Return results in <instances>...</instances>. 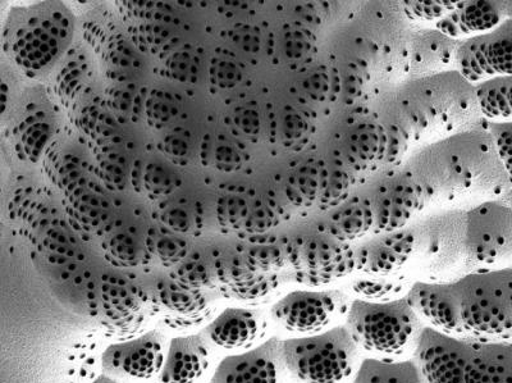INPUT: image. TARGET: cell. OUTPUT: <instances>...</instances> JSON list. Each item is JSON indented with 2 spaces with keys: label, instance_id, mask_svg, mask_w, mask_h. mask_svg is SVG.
Instances as JSON below:
<instances>
[{
  "label": "cell",
  "instance_id": "31",
  "mask_svg": "<svg viewBox=\"0 0 512 383\" xmlns=\"http://www.w3.org/2000/svg\"><path fill=\"white\" fill-rule=\"evenodd\" d=\"M200 59L192 48L176 52L166 62V76L182 82H194L198 75Z\"/></svg>",
  "mask_w": 512,
  "mask_h": 383
},
{
  "label": "cell",
  "instance_id": "33",
  "mask_svg": "<svg viewBox=\"0 0 512 383\" xmlns=\"http://www.w3.org/2000/svg\"><path fill=\"white\" fill-rule=\"evenodd\" d=\"M159 211L162 213L160 214V220L166 222L169 227L178 231H189L192 226V221L200 220L196 209H192L191 205L182 203L163 205Z\"/></svg>",
  "mask_w": 512,
  "mask_h": 383
},
{
  "label": "cell",
  "instance_id": "8",
  "mask_svg": "<svg viewBox=\"0 0 512 383\" xmlns=\"http://www.w3.org/2000/svg\"><path fill=\"white\" fill-rule=\"evenodd\" d=\"M285 239L286 269L292 280L306 286H323L351 275L354 271V248L336 239L320 226L315 232Z\"/></svg>",
  "mask_w": 512,
  "mask_h": 383
},
{
  "label": "cell",
  "instance_id": "7",
  "mask_svg": "<svg viewBox=\"0 0 512 383\" xmlns=\"http://www.w3.org/2000/svg\"><path fill=\"white\" fill-rule=\"evenodd\" d=\"M58 115L43 86L27 82L0 134L15 166H27L43 159L45 150L58 135Z\"/></svg>",
  "mask_w": 512,
  "mask_h": 383
},
{
  "label": "cell",
  "instance_id": "24",
  "mask_svg": "<svg viewBox=\"0 0 512 383\" xmlns=\"http://www.w3.org/2000/svg\"><path fill=\"white\" fill-rule=\"evenodd\" d=\"M500 20V11L493 3H457V6L441 18L437 25L443 33L456 38L492 29Z\"/></svg>",
  "mask_w": 512,
  "mask_h": 383
},
{
  "label": "cell",
  "instance_id": "26",
  "mask_svg": "<svg viewBox=\"0 0 512 383\" xmlns=\"http://www.w3.org/2000/svg\"><path fill=\"white\" fill-rule=\"evenodd\" d=\"M354 383H424L414 360L365 359Z\"/></svg>",
  "mask_w": 512,
  "mask_h": 383
},
{
  "label": "cell",
  "instance_id": "34",
  "mask_svg": "<svg viewBox=\"0 0 512 383\" xmlns=\"http://www.w3.org/2000/svg\"><path fill=\"white\" fill-rule=\"evenodd\" d=\"M457 6L454 2H406V13L416 20L443 18Z\"/></svg>",
  "mask_w": 512,
  "mask_h": 383
},
{
  "label": "cell",
  "instance_id": "40",
  "mask_svg": "<svg viewBox=\"0 0 512 383\" xmlns=\"http://www.w3.org/2000/svg\"><path fill=\"white\" fill-rule=\"evenodd\" d=\"M93 383H121V382L114 380V378H111L108 376H102V377L96 378V380Z\"/></svg>",
  "mask_w": 512,
  "mask_h": 383
},
{
  "label": "cell",
  "instance_id": "29",
  "mask_svg": "<svg viewBox=\"0 0 512 383\" xmlns=\"http://www.w3.org/2000/svg\"><path fill=\"white\" fill-rule=\"evenodd\" d=\"M480 107L487 116L509 118L511 116V77H497L478 89Z\"/></svg>",
  "mask_w": 512,
  "mask_h": 383
},
{
  "label": "cell",
  "instance_id": "38",
  "mask_svg": "<svg viewBox=\"0 0 512 383\" xmlns=\"http://www.w3.org/2000/svg\"><path fill=\"white\" fill-rule=\"evenodd\" d=\"M497 152L498 157L501 158L502 164H504L506 171L510 172V161H511V131H502L500 138L497 139Z\"/></svg>",
  "mask_w": 512,
  "mask_h": 383
},
{
  "label": "cell",
  "instance_id": "2",
  "mask_svg": "<svg viewBox=\"0 0 512 383\" xmlns=\"http://www.w3.org/2000/svg\"><path fill=\"white\" fill-rule=\"evenodd\" d=\"M73 17L62 3H34L9 8L0 54L27 81L43 79L70 49Z\"/></svg>",
  "mask_w": 512,
  "mask_h": 383
},
{
  "label": "cell",
  "instance_id": "27",
  "mask_svg": "<svg viewBox=\"0 0 512 383\" xmlns=\"http://www.w3.org/2000/svg\"><path fill=\"white\" fill-rule=\"evenodd\" d=\"M107 107L122 121L137 122L145 112L146 88H137L134 84H120L105 91Z\"/></svg>",
  "mask_w": 512,
  "mask_h": 383
},
{
  "label": "cell",
  "instance_id": "20",
  "mask_svg": "<svg viewBox=\"0 0 512 383\" xmlns=\"http://www.w3.org/2000/svg\"><path fill=\"white\" fill-rule=\"evenodd\" d=\"M461 72L477 81L498 74L511 75V40L496 35L479 36L460 49Z\"/></svg>",
  "mask_w": 512,
  "mask_h": 383
},
{
  "label": "cell",
  "instance_id": "1",
  "mask_svg": "<svg viewBox=\"0 0 512 383\" xmlns=\"http://www.w3.org/2000/svg\"><path fill=\"white\" fill-rule=\"evenodd\" d=\"M511 269H479L447 284L415 282L406 299L443 335L477 343H511Z\"/></svg>",
  "mask_w": 512,
  "mask_h": 383
},
{
  "label": "cell",
  "instance_id": "14",
  "mask_svg": "<svg viewBox=\"0 0 512 383\" xmlns=\"http://www.w3.org/2000/svg\"><path fill=\"white\" fill-rule=\"evenodd\" d=\"M285 369L282 341L273 337L246 353L223 359L209 383H281Z\"/></svg>",
  "mask_w": 512,
  "mask_h": 383
},
{
  "label": "cell",
  "instance_id": "10",
  "mask_svg": "<svg viewBox=\"0 0 512 383\" xmlns=\"http://www.w3.org/2000/svg\"><path fill=\"white\" fill-rule=\"evenodd\" d=\"M349 307V296L342 291L299 290L274 304L272 317L294 334H314L346 316Z\"/></svg>",
  "mask_w": 512,
  "mask_h": 383
},
{
  "label": "cell",
  "instance_id": "30",
  "mask_svg": "<svg viewBox=\"0 0 512 383\" xmlns=\"http://www.w3.org/2000/svg\"><path fill=\"white\" fill-rule=\"evenodd\" d=\"M145 115L150 126L158 130L163 129L164 125L178 115L175 97L166 91H153L146 99Z\"/></svg>",
  "mask_w": 512,
  "mask_h": 383
},
{
  "label": "cell",
  "instance_id": "18",
  "mask_svg": "<svg viewBox=\"0 0 512 383\" xmlns=\"http://www.w3.org/2000/svg\"><path fill=\"white\" fill-rule=\"evenodd\" d=\"M212 360V348L207 336L177 337L168 345L167 357L160 369L163 383H195L205 375Z\"/></svg>",
  "mask_w": 512,
  "mask_h": 383
},
{
  "label": "cell",
  "instance_id": "4",
  "mask_svg": "<svg viewBox=\"0 0 512 383\" xmlns=\"http://www.w3.org/2000/svg\"><path fill=\"white\" fill-rule=\"evenodd\" d=\"M415 244L413 232L401 231L374 237L354 248V293L369 302H390L408 295L413 284L406 266Z\"/></svg>",
  "mask_w": 512,
  "mask_h": 383
},
{
  "label": "cell",
  "instance_id": "12",
  "mask_svg": "<svg viewBox=\"0 0 512 383\" xmlns=\"http://www.w3.org/2000/svg\"><path fill=\"white\" fill-rule=\"evenodd\" d=\"M168 340L162 332H148L139 339L111 345L102 358L105 376L114 380H150L159 375L167 357Z\"/></svg>",
  "mask_w": 512,
  "mask_h": 383
},
{
  "label": "cell",
  "instance_id": "5",
  "mask_svg": "<svg viewBox=\"0 0 512 383\" xmlns=\"http://www.w3.org/2000/svg\"><path fill=\"white\" fill-rule=\"evenodd\" d=\"M424 327L406 296L390 302L354 300L346 314V328L358 348L388 357L414 354Z\"/></svg>",
  "mask_w": 512,
  "mask_h": 383
},
{
  "label": "cell",
  "instance_id": "16",
  "mask_svg": "<svg viewBox=\"0 0 512 383\" xmlns=\"http://www.w3.org/2000/svg\"><path fill=\"white\" fill-rule=\"evenodd\" d=\"M338 139L341 145L335 157L351 172L372 171L386 157V127L377 121L364 118L352 123Z\"/></svg>",
  "mask_w": 512,
  "mask_h": 383
},
{
  "label": "cell",
  "instance_id": "3",
  "mask_svg": "<svg viewBox=\"0 0 512 383\" xmlns=\"http://www.w3.org/2000/svg\"><path fill=\"white\" fill-rule=\"evenodd\" d=\"M414 362L424 383H512L511 343L459 340L425 326Z\"/></svg>",
  "mask_w": 512,
  "mask_h": 383
},
{
  "label": "cell",
  "instance_id": "9",
  "mask_svg": "<svg viewBox=\"0 0 512 383\" xmlns=\"http://www.w3.org/2000/svg\"><path fill=\"white\" fill-rule=\"evenodd\" d=\"M355 176L337 157L310 158L288 173L286 194L296 207L327 209L344 203Z\"/></svg>",
  "mask_w": 512,
  "mask_h": 383
},
{
  "label": "cell",
  "instance_id": "37",
  "mask_svg": "<svg viewBox=\"0 0 512 383\" xmlns=\"http://www.w3.org/2000/svg\"><path fill=\"white\" fill-rule=\"evenodd\" d=\"M13 170V162L11 155H9L6 144L0 138V194L6 188L9 177Z\"/></svg>",
  "mask_w": 512,
  "mask_h": 383
},
{
  "label": "cell",
  "instance_id": "39",
  "mask_svg": "<svg viewBox=\"0 0 512 383\" xmlns=\"http://www.w3.org/2000/svg\"><path fill=\"white\" fill-rule=\"evenodd\" d=\"M9 3L0 2V33H2L4 21H6L7 13L9 11Z\"/></svg>",
  "mask_w": 512,
  "mask_h": 383
},
{
  "label": "cell",
  "instance_id": "19",
  "mask_svg": "<svg viewBox=\"0 0 512 383\" xmlns=\"http://www.w3.org/2000/svg\"><path fill=\"white\" fill-rule=\"evenodd\" d=\"M265 330L267 321L259 310L231 308L214 319L203 334L221 348L241 349L262 340Z\"/></svg>",
  "mask_w": 512,
  "mask_h": 383
},
{
  "label": "cell",
  "instance_id": "21",
  "mask_svg": "<svg viewBox=\"0 0 512 383\" xmlns=\"http://www.w3.org/2000/svg\"><path fill=\"white\" fill-rule=\"evenodd\" d=\"M85 36L105 66L111 67L114 79L126 80L125 72L137 67L134 50L127 43L122 31L109 17L94 18L85 25Z\"/></svg>",
  "mask_w": 512,
  "mask_h": 383
},
{
  "label": "cell",
  "instance_id": "25",
  "mask_svg": "<svg viewBox=\"0 0 512 383\" xmlns=\"http://www.w3.org/2000/svg\"><path fill=\"white\" fill-rule=\"evenodd\" d=\"M373 226L374 216L369 199L356 196L341 203L326 227L336 239L350 243L367 235Z\"/></svg>",
  "mask_w": 512,
  "mask_h": 383
},
{
  "label": "cell",
  "instance_id": "22",
  "mask_svg": "<svg viewBox=\"0 0 512 383\" xmlns=\"http://www.w3.org/2000/svg\"><path fill=\"white\" fill-rule=\"evenodd\" d=\"M50 74L53 94L64 107L71 108L89 90L95 74L94 61L88 50L76 44L67 50Z\"/></svg>",
  "mask_w": 512,
  "mask_h": 383
},
{
  "label": "cell",
  "instance_id": "32",
  "mask_svg": "<svg viewBox=\"0 0 512 383\" xmlns=\"http://www.w3.org/2000/svg\"><path fill=\"white\" fill-rule=\"evenodd\" d=\"M141 180L144 182V188L152 196H164L172 193L175 188V176L166 168L149 164L145 168Z\"/></svg>",
  "mask_w": 512,
  "mask_h": 383
},
{
  "label": "cell",
  "instance_id": "15",
  "mask_svg": "<svg viewBox=\"0 0 512 383\" xmlns=\"http://www.w3.org/2000/svg\"><path fill=\"white\" fill-rule=\"evenodd\" d=\"M89 141L73 132L64 131L62 138H54L45 150V171L59 190L70 191L89 180L91 167L89 161ZM43 157V158H44Z\"/></svg>",
  "mask_w": 512,
  "mask_h": 383
},
{
  "label": "cell",
  "instance_id": "6",
  "mask_svg": "<svg viewBox=\"0 0 512 383\" xmlns=\"http://www.w3.org/2000/svg\"><path fill=\"white\" fill-rule=\"evenodd\" d=\"M282 358L292 377L304 383H341L354 372L359 348L346 326L282 341Z\"/></svg>",
  "mask_w": 512,
  "mask_h": 383
},
{
  "label": "cell",
  "instance_id": "23",
  "mask_svg": "<svg viewBox=\"0 0 512 383\" xmlns=\"http://www.w3.org/2000/svg\"><path fill=\"white\" fill-rule=\"evenodd\" d=\"M64 207L76 229L96 231L109 220V202L90 180L67 191Z\"/></svg>",
  "mask_w": 512,
  "mask_h": 383
},
{
  "label": "cell",
  "instance_id": "35",
  "mask_svg": "<svg viewBox=\"0 0 512 383\" xmlns=\"http://www.w3.org/2000/svg\"><path fill=\"white\" fill-rule=\"evenodd\" d=\"M387 132V149L386 161L391 164H396L404 157L406 150H408L410 134L399 125H391L386 127Z\"/></svg>",
  "mask_w": 512,
  "mask_h": 383
},
{
  "label": "cell",
  "instance_id": "17",
  "mask_svg": "<svg viewBox=\"0 0 512 383\" xmlns=\"http://www.w3.org/2000/svg\"><path fill=\"white\" fill-rule=\"evenodd\" d=\"M131 12L125 13L128 34L143 52L157 54L175 38L180 25L175 13L164 3H125Z\"/></svg>",
  "mask_w": 512,
  "mask_h": 383
},
{
  "label": "cell",
  "instance_id": "11",
  "mask_svg": "<svg viewBox=\"0 0 512 383\" xmlns=\"http://www.w3.org/2000/svg\"><path fill=\"white\" fill-rule=\"evenodd\" d=\"M221 225L249 235H262L280 225L283 211L272 191L237 188L218 203Z\"/></svg>",
  "mask_w": 512,
  "mask_h": 383
},
{
  "label": "cell",
  "instance_id": "36",
  "mask_svg": "<svg viewBox=\"0 0 512 383\" xmlns=\"http://www.w3.org/2000/svg\"><path fill=\"white\" fill-rule=\"evenodd\" d=\"M162 150L172 161L181 163V159L189 153V140L185 136H167L163 141Z\"/></svg>",
  "mask_w": 512,
  "mask_h": 383
},
{
  "label": "cell",
  "instance_id": "28",
  "mask_svg": "<svg viewBox=\"0 0 512 383\" xmlns=\"http://www.w3.org/2000/svg\"><path fill=\"white\" fill-rule=\"evenodd\" d=\"M24 76L0 54V134L27 85Z\"/></svg>",
  "mask_w": 512,
  "mask_h": 383
},
{
  "label": "cell",
  "instance_id": "13",
  "mask_svg": "<svg viewBox=\"0 0 512 383\" xmlns=\"http://www.w3.org/2000/svg\"><path fill=\"white\" fill-rule=\"evenodd\" d=\"M428 193L422 182L410 173L388 177L369 199L374 216L373 230L395 232L402 229L427 204Z\"/></svg>",
  "mask_w": 512,
  "mask_h": 383
}]
</instances>
